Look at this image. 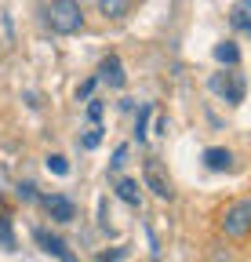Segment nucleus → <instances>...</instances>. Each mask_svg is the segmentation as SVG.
I'll return each instance as SVG.
<instances>
[{
	"mask_svg": "<svg viewBox=\"0 0 251 262\" xmlns=\"http://www.w3.org/2000/svg\"><path fill=\"white\" fill-rule=\"evenodd\" d=\"M44 22L51 33H58V37H70V33H77L84 26V8L80 0H51V4L44 8Z\"/></svg>",
	"mask_w": 251,
	"mask_h": 262,
	"instance_id": "nucleus-1",
	"label": "nucleus"
},
{
	"mask_svg": "<svg viewBox=\"0 0 251 262\" xmlns=\"http://www.w3.org/2000/svg\"><path fill=\"white\" fill-rule=\"evenodd\" d=\"M218 229L230 241H244L251 233V196H240V201L226 204L222 215H218Z\"/></svg>",
	"mask_w": 251,
	"mask_h": 262,
	"instance_id": "nucleus-2",
	"label": "nucleus"
},
{
	"mask_svg": "<svg viewBox=\"0 0 251 262\" xmlns=\"http://www.w3.org/2000/svg\"><path fill=\"white\" fill-rule=\"evenodd\" d=\"M142 182H146V189H149L153 196H161V201H171V196H175L171 175H168V168H164L156 157H149V160L142 164Z\"/></svg>",
	"mask_w": 251,
	"mask_h": 262,
	"instance_id": "nucleus-3",
	"label": "nucleus"
},
{
	"mask_svg": "<svg viewBox=\"0 0 251 262\" xmlns=\"http://www.w3.org/2000/svg\"><path fill=\"white\" fill-rule=\"evenodd\" d=\"M211 91H215L218 98H226L230 106H237V102H244L247 84H244L240 73H215V77H211Z\"/></svg>",
	"mask_w": 251,
	"mask_h": 262,
	"instance_id": "nucleus-4",
	"label": "nucleus"
},
{
	"mask_svg": "<svg viewBox=\"0 0 251 262\" xmlns=\"http://www.w3.org/2000/svg\"><path fill=\"white\" fill-rule=\"evenodd\" d=\"M44 208L51 211V219H55V222H73V219H77V208H73V201H70V196H62V193H55V196H44Z\"/></svg>",
	"mask_w": 251,
	"mask_h": 262,
	"instance_id": "nucleus-5",
	"label": "nucleus"
},
{
	"mask_svg": "<svg viewBox=\"0 0 251 262\" xmlns=\"http://www.w3.org/2000/svg\"><path fill=\"white\" fill-rule=\"evenodd\" d=\"M33 237H37V244H40V248H44L48 255H55V258H62V262H77V255H73V251H70L66 244H62L58 237H51L48 229H37Z\"/></svg>",
	"mask_w": 251,
	"mask_h": 262,
	"instance_id": "nucleus-6",
	"label": "nucleus"
},
{
	"mask_svg": "<svg viewBox=\"0 0 251 262\" xmlns=\"http://www.w3.org/2000/svg\"><path fill=\"white\" fill-rule=\"evenodd\" d=\"M230 26H233V33L251 37V0H233V8H230Z\"/></svg>",
	"mask_w": 251,
	"mask_h": 262,
	"instance_id": "nucleus-7",
	"label": "nucleus"
},
{
	"mask_svg": "<svg viewBox=\"0 0 251 262\" xmlns=\"http://www.w3.org/2000/svg\"><path fill=\"white\" fill-rule=\"evenodd\" d=\"M99 80H106L109 88H124V66H120V58L117 55H109V58H102V66H99Z\"/></svg>",
	"mask_w": 251,
	"mask_h": 262,
	"instance_id": "nucleus-8",
	"label": "nucleus"
},
{
	"mask_svg": "<svg viewBox=\"0 0 251 262\" xmlns=\"http://www.w3.org/2000/svg\"><path fill=\"white\" fill-rule=\"evenodd\" d=\"M204 164H208L211 171H226L230 164H233V153L222 149V146H211V149H204Z\"/></svg>",
	"mask_w": 251,
	"mask_h": 262,
	"instance_id": "nucleus-9",
	"label": "nucleus"
},
{
	"mask_svg": "<svg viewBox=\"0 0 251 262\" xmlns=\"http://www.w3.org/2000/svg\"><path fill=\"white\" fill-rule=\"evenodd\" d=\"M117 196H120L124 204H131V208L142 204V189H139L135 179H117Z\"/></svg>",
	"mask_w": 251,
	"mask_h": 262,
	"instance_id": "nucleus-10",
	"label": "nucleus"
},
{
	"mask_svg": "<svg viewBox=\"0 0 251 262\" xmlns=\"http://www.w3.org/2000/svg\"><path fill=\"white\" fill-rule=\"evenodd\" d=\"M99 11L106 18H124L131 11V0H99Z\"/></svg>",
	"mask_w": 251,
	"mask_h": 262,
	"instance_id": "nucleus-11",
	"label": "nucleus"
},
{
	"mask_svg": "<svg viewBox=\"0 0 251 262\" xmlns=\"http://www.w3.org/2000/svg\"><path fill=\"white\" fill-rule=\"evenodd\" d=\"M215 58L226 62V66H237V62H240V51H237L233 40H222V44H215Z\"/></svg>",
	"mask_w": 251,
	"mask_h": 262,
	"instance_id": "nucleus-12",
	"label": "nucleus"
},
{
	"mask_svg": "<svg viewBox=\"0 0 251 262\" xmlns=\"http://www.w3.org/2000/svg\"><path fill=\"white\" fill-rule=\"evenodd\" d=\"M149 113H153L149 106H142V110H139V120H135V135H139V142L146 139V124H149Z\"/></svg>",
	"mask_w": 251,
	"mask_h": 262,
	"instance_id": "nucleus-13",
	"label": "nucleus"
},
{
	"mask_svg": "<svg viewBox=\"0 0 251 262\" xmlns=\"http://www.w3.org/2000/svg\"><path fill=\"white\" fill-rule=\"evenodd\" d=\"M48 171H55V175H66V171H70L66 157H58V153H55V157H48Z\"/></svg>",
	"mask_w": 251,
	"mask_h": 262,
	"instance_id": "nucleus-14",
	"label": "nucleus"
},
{
	"mask_svg": "<svg viewBox=\"0 0 251 262\" xmlns=\"http://www.w3.org/2000/svg\"><path fill=\"white\" fill-rule=\"evenodd\" d=\"M99 142H102V127L95 124V127H91V131H87V135H84V149H95Z\"/></svg>",
	"mask_w": 251,
	"mask_h": 262,
	"instance_id": "nucleus-15",
	"label": "nucleus"
},
{
	"mask_svg": "<svg viewBox=\"0 0 251 262\" xmlns=\"http://www.w3.org/2000/svg\"><path fill=\"white\" fill-rule=\"evenodd\" d=\"M0 248H8V251L15 248V237H11V229H8V222H4V219H0Z\"/></svg>",
	"mask_w": 251,
	"mask_h": 262,
	"instance_id": "nucleus-16",
	"label": "nucleus"
},
{
	"mask_svg": "<svg viewBox=\"0 0 251 262\" xmlns=\"http://www.w3.org/2000/svg\"><path fill=\"white\" fill-rule=\"evenodd\" d=\"M124 160H128V146H117V153H113V160H109V164H113V171L124 168Z\"/></svg>",
	"mask_w": 251,
	"mask_h": 262,
	"instance_id": "nucleus-17",
	"label": "nucleus"
},
{
	"mask_svg": "<svg viewBox=\"0 0 251 262\" xmlns=\"http://www.w3.org/2000/svg\"><path fill=\"white\" fill-rule=\"evenodd\" d=\"M95 84H99V77H91V80H84V84H80V91H77V98H87L91 91H95Z\"/></svg>",
	"mask_w": 251,
	"mask_h": 262,
	"instance_id": "nucleus-18",
	"label": "nucleus"
},
{
	"mask_svg": "<svg viewBox=\"0 0 251 262\" xmlns=\"http://www.w3.org/2000/svg\"><path fill=\"white\" fill-rule=\"evenodd\" d=\"M99 117H102V102H95V98H91V106H87V120L95 124Z\"/></svg>",
	"mask_w": 251,
	"mask_h": 262,
	"instance_id": "nucleus-19",
	"label": "nucleus"
}]
</instances>
